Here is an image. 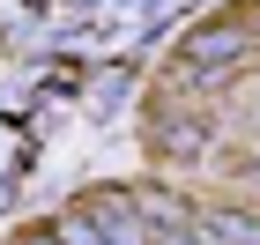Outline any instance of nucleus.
Listing matches in <instances>:
<instances>
[{"instance_id":"f257e3e1","label":"nucleus","mask_w":260,"mask_h":245,"mask_svg":"<svg viewBox=\"0 0 260 245\" xmlns=\"http://www.w3.org/2000/svg\"><path fill=\"white\" fill-rule=\"evenodd\" d=\"M245 52H253V30H245V22H208V30H193V38H186L179 60L193 67V82L223 89V82H231V67H238Z\"/></svg>"},{"instance_id":"f03ea898","label":"nucleus","mask_w":260,"mask_h":245,"mask_svg":"<svg viewBox=\"0 0 260 245\" xmlns=\"http://www.w3.org/2000/svg\"><path fill=\"white\" fill-rule=\"evenodd\" d=\"M149 149H156V156H171V163H193V156H208V119L156 104V112H149Z\"/></svg>"},{"instance_id":"7ed1b4c3","label":"nucleus","mask_w":260,"mask_h":245,"mask_svg":"<svg viewBox=\"0 0 260 245\" xmlns=\"http://www.w3.org/2000/svg\"><path fill=\"white\" fill-rule=\"evenodd\" d=\"M201 245H260V216H245V208H208V216H193Z\"/></svg>"},{"instance_id":"20e7f679","label":"nucleus","mask_w":260,"mask_h":245,"mask_svg":"<svg viewBox=\"0 0 260 245\" xmlns=\"http://www.w3.org/2000/svg\"><path fill=\"white\" fill-rule=\"evenodd\" d=\"M52 238H60V245H112V238H104V223L89 216V208H67L60 223H52Z\"/></svg>"},{"instance_id":"39448f33","label":"nucleus","mask_w":260,"mask_h":245,"mask_svg":"<svg viewBox=\"0 0 260 245\" xmlns=\"http://www.w3.org/2000/svg\"><path fill=\"white\" fill-rule=\"evenodd\" d=\"M149 245H201V230H193V223H171V230H156Z\"/></svg>"},{"instance_id":"423d86ee","label":"nucleus","mask_w":260,"mask_h":245,"mask_svg":"<svg viewBox=\"0 0 260 245\" xmlns=\"http://www.w3.org/2000/svg\"><path fill=\"white\" fill-rule=\"evenodd\" d=\"M15 245H60V238H52V230H30V238H15Z\"/></svg>"},{"instance_id":"0eeeda50","label":"nucleus","mask_w":260,"mask_h":245,"mask_svg":"<svg viewBox=\"0 0 260 245\" xmlns=\"http://www.w3.org/2000/svg\"><path fill=\"white\" fill-rule=\"evenodd\" d=\"M253 171H260V163H253Z\"/></svg>"}]
</instances>
